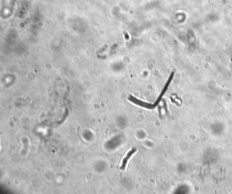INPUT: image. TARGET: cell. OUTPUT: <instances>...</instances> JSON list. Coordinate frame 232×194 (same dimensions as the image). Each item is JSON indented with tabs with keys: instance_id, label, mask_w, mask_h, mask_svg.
<instances>
[{
	"instance_id": "6da1fadb",
	"label": "cell",
	"mask_w": 232,
	"mask_h": 194,
	"mask_svg": "<svg viewBox=\"0 0 232 194\" xmlns=\"http://www.w3.org/2000/svg\"><path fill=\"white\" fill-rule=\"evenodd\" d=\"M129 100L132 101L133 102L135 103L136 105H140V106H142V107H145V108H148V109H154L155 108V106L154 105L152 104H150V103H147V102H143V101H141L140 100H138V99L134 98V97H129Z\"/></svg>"
},
{
	"instance_id": "7a4b0ae2",
	"label": "cell",
	"mask_w": 232,
	"mask_h": 194,
	"mask_svg": "<svg viewBox=\"0 0 232 194\" xmlns=\"http://www.w3.org/2000/svg\"><path fill=\"white\" fill-rule=\"evenodd\" d=\"M174 74V72H172V73H171V75H170V76H169V79H168V81H167L166 84L165 85V87L163 88V90H162V92H161V94H160V96L159 97V98H157V100L156 101V102L154 103V104H153V105H154V106H155V107H156L157 105H158V103H159V101H161V98L163 97V96L164 95V94L165 93V92L167 91L168 88L169 87V84H170V82L172 81V79H173Z\"/></svg>"
},
{
	"instance_id": "3957f363",
	"label": "cell",
	"mask_w": 232,
	"mask_h": 194,
	"mask_svg": "<svg viewBox=\"0 0 232 194\" xmlns=\"http://www.w3.org/2000/svg\"><path fill=\"white\" fill-rule=\"evenodd\" d=\"M136 151H137V149H136L135 148H133L131 151H130L129 152H128V154H127V155L125 157V158H124L123 160L122 165H121V169H122V170H125V167H126V165H127V163L128 162V160H129L130 159L131 157L135 154V152Z\"/></svg>"
}]
</instances>
